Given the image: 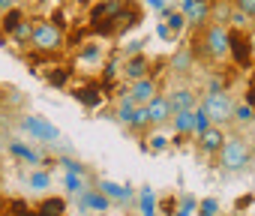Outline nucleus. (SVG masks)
<instances>
[{
    "mask_svg": "<svg viewBox=\"0 0 255 216\" xmlns=\"http://www.w3.org/2000/svg\"><path fill=\"white\" fill-rule=\"evenodd\" d=\"M198 108H201V111H207V117L213 120V126H222V123L234 120V102L225 93H207L198 102Z\"/></svg>",
    "mask_w": 255,
    "mask_h": 216,
    "instance_id": "obj_1",
    "label": "nucleus"
},
{
    "mask_svg": "<svg viewBox=\"0 0 255 216\" xmlns=\"http://www.w3.org/2000/svg\"><path fill=\"white\" fill-rule=\"evenodd\" d=\"M228 54L231 60L240 66V69H249L255 54H252V36L246 30H237V27H228Z\"/></svg>",
    "mask_w": 255,
    "mask_h": 216,
    "instance_id": "obj_2",
    "label": "nucleus"
},
{
    "mask_svg": "<svg viewBox=\"0 0 255 216\" xmlns=\"http://www.w3.org/2000/svg\"><path fill=\"white\" fill-rule=\"evenodd\" d=\"M249 147H246V141H240V138H225V144H222V150H219V165L225 168V171H240V168H246L249 165Z\"/></svg>",
    "mask_w": 255,
    "mask_h": 216,
    "instance_id": "obj_3",
    "label": "nucleus"
},
{
    "mask_svg": "<svg viewBox=\"0 0 255 216\" xmlns=\"http://www.w3.org/2000/svg\"><path fill=\"white\" fill-rule=\"evenodd\" d=\"M36 51H57L60 45H63V33H60V27L54 24V21H36V27H33V42H30Z\"/></svg>",
    "mask_w": 255,
    "mask_h": 216,
    "instance_id": "obj_4",
    "label": "nucleus"
},
{
    "mask_svg": "<svg viewBox=\"0 0 255 216\" xmlns=\"http://www.w3.org/2000/svg\"><path fill=\"white\" fill-rule=\"evenodd\" d=\"M18 129L27 132V135H33V138H39V141H57V138H60V129H57L51 120L39 117V114H24V117L18 120Z\"/></svg>",
    "mask_w": 255,
    "mask_h": 216,
    "instance_id": "obj_5",
    "label": "nucleus"
},
{
    "mask_svg": "<svg viewBox=\"0 0 255 216\" xmlns=\"http://www.w3.org/2000/svg\"><path fill=\"white\" fill-rule=\"evenodd\" d=\"M204 45H207V51H210L216 60L225 57V54H228V27H219V24L207 27V30H204Z\"/></svg>",
    "mask_w": 255,
    "mask_h": 216,
    "instance_id": "obj_6",
    "label": "nucleus"
},
{
    "mask_svg": "<svg viewBox=\"0 0 255 216\" xmlns=\"http://www.w3.org/2000/svg\"><path fill=\"white\" fill-rule=\"evenodd\" d=\"M147 111H150V123L153 126H162V123H168L171 120V105H168V96H162V93H156L150 102H147Z\"/></svg>",
    "mask_w": 255,
    "mask_h": 216,
    "instance_id": "obj_7",
    "label": "nucleus"
},
{
    "mask_svg": "<svg viewBox=\"0 0 255 216\" xmlns=\"http://www.w3.org/2000/svg\"><path fill=\"white\" fill-rule=\"evenodd\" d=\"M78 207H81V210H99V213H105V210L111 207V198H108L102 189H84V192L78 195Z\"/></svg>",
    "mask_w": 255,
    "mask_h": 216,
    "instance_id": "obj_8",
    "label": "nucleus"
},
{
    "mask_svg": "<svg viewBox=\"0 0 255 216\" xmlns=\"http://www.w3.org/2000/svg\"><path fill=\"white\" fill-rule=\"evenodd\" d=\"M168 105H171V111L177 114V111H189V108H198V99H195V93H192L189 87H177V90L168 93Z\"/></svg>",
    "mask_w": 255,
    "mask_h": 216,
    "instance_id": "obj_9",
    "label": "nucleus"
},
{
    "mask_svg": "<svg viewBox=\"0 0 255 216\" xmlns=\"http://www.w3.org/2000/svg\"><path fill=\"white\" fill-rule=\"evenodd\" d=\"M129 96H132L138 105H147V102L156 96V81L147 78V75H144V78H135V81L129 84Z\"/></svg>",
    "mask_w": 255,
    "mask_h": 216,
    "instance_id": "obj_10",
    "label": "nucleus"
},
{
    "mask_svg": "<svg viewBox=\"0 0 255 216\" xmlns=\"http://www.w3.org/2000/svg\"><path fill=\"white\" fill-rule=\"evenodd\" d=\"M150 72V57L147 54H132L129 60L123 63V75L129 78V81H135V78H144Z\"/></svg>",
    "mask_w": 255,
    "mask_h": 216,
    "instance_id": "obj_11",
    "label": "nucleus"
},
{
    "mask_svg": "<svg viewBox=\"0 0 255 216\" xmlns=\"http://www.w3.org/2000/svg\"><path fill=\"white\" fill-rule=\"evenodd\" d=\"M9 153L15 156V159H21V162H27V165H33V168H39V165H45V159H42V153L39 150H33L30 144H24V141H12L9 144Z\"/></svg>",
    "mask_w": 255,
    "mask_h": 216,
    "instance_id": "obj_12",
    "label": "nucleus"
},
{
    "mask_svg": "<svg viewBox=\"0 0 255 216\" xmlns=\"http://www.w3.org/2000/svg\"><path fill=\"white\" fill-rule=\"evenodd\" d=\"M198 144H201V150H204V153H219V150H222V144H225V132H222L219 126H210L207 132H201V135H198Z\"/></svg>",
    "mask_w": 255,
    "mask_h": 216,
    "instance_id": "obj_13",
    "label": "nucleus"
},
{
    "mask_svg": "<svg viewBox=\"0 0 255 216\" xmlns=\"http://www.w3.org/2000/svg\"><path fill=\"white\" fill-rule=\"evenodd\" d=\"M171 126H174L177 135H189V132H195V108L171 114Z\"/></svg>",
    "mask_w": 255,
    "mask_h": 216,
    "instance_id": "obj_14",
    "label": "nucleus"
},
{
    "mask_svg": "<svg viewBox=\"0 0 255 216\" xmlns=\"http://www.w3.org/2000/svg\"><path fill=\"white\" fill-rule=\"evenodd\" d=\"M210 6H213L210 0H195V3H192L183 15H186V21H189V24H195V27H198V24H204V21L210 18Z\"/></svg>",
    "mask_w": 255,
    "mask_h": 216,
    "instance_id": "obj_15",
    "label": "nucleus"
},
{
    "mask_svg": "<svg viewBox=\"0 0 255 216\" xmlns=\"http://www.w3.org/2000/svg\"><path fill=\"white\" fill-rule=\"evenodd\" d=\"M75 99H78L81 105H87V108H99V105H102V90H99L96 84H84V87L75 90Z\"/></svg>",
    "mask_w": 255,
    "mask_h": 216,
    "instance_id": "obj_16",
    "label": "nucleus"
},
{
    "mask_svg": "<svg viewBox=\"0 0 255 216\" xmlns=\"http://www.w3.org/2000/svg\"><path fill=\"white\" fill-rule=\"evenodd\" d=\"M36 213H39V216H63V213H66V201H63L60 195H48V198L39 201Z\"/></svg>",
    "mask_w": 255,
    "mask_h": 216,
    "instance_id": "obj_17",
    "label": "nucleus"
},
{
    "mask_svg": "<svg viewBox=\"0 0 255 216\" xmlns=\"http://www.w3.org/2000/svg\"><path fill=\"white\" fill-rule=\"evenodd\" d=\"M99 189L111 198V201H129L132 198V186H117L111 180H99Z\"/></svg>",
    "mask_w": 255,
    "mask_h": 216,
    "instance_id": "obj_18",
    "label": "nucleus"
},
{
    "mask_svg": "<svg viewBox=\"0 0 255 216\" xmlns=\"http://www.w3.org/2000/svg\"><path fill=\"white\" fill-rule=\"evenodd\" d=\"M27 186H30L33 192H45V189L51 186V171H48L45 165H39V168H33V174L27 177Z\"/></svg>",
    "mask_w": 255,
    "mask_h": 216,
    "instance_id": "obj_19",
    "label": "nucleus"
},
{
    "mask_svg": "<svg viewBox=\"0 0 255 216\" xmlns=\"http://www.w3.org/2000/svg\"><path fill=\"white\" fill-rule=\"evenodd\" d=\"M21 21H24V12H21V9L15 6V9L3 12V18H0V30H3L6 36H12V30H15V27H18Z\"/></svg>",
    "mask_w": 255,
    "mask_h": 216,
    "instance_id": "obj_20",
    "label": "nucleus"
},
{
    "mask_svg": "<svg viewBox=\"0 0 255 216\" xmlns=\"http://www.w3.org/2000/svg\"><path fill=\"white\" fill-rule=\"evenodd\" d=\"M66 81H69V69L66 66H57V69H48L45 72V84L48 87H57L60 90V87H66Z\"/></svg>",
    "mask_w": 255,
    "mask_h": 216,
    "instance_id": "obj_21",
    "label": "nucleus"
},
{
    "mask_svg": "<svg viewBox=\"0 0 255 216\" xmlns=\"http://www.w3.org/2000/svg\"><path fill=\"white\" fill-rule=\"evenodd\" d=\"M33 27H36V24H30V21L24 18V21H21L15 30H12V39H15L18 45H27V42H33Z\"/></svg>",
    "mask_w": 255,
    "mask_h": 216,
    "instance_id": "obj_22",
    "label": "nucleus"
},
{
    "mask_svg": "<svg viewBox=\"0 0 255 216\" xmlns=\"http://www.w3.org/2000/svg\"><path fill=\"white\" fill-rule=\"evenodd\" d=\"M138 207H141V216H156V198H153V189H150V186L141 189V201H138Z\"/></svg>",
    "mask_w": 255,
    "mask_h": 216,
    "instance_id": "obj_23",
    "label": "nucleus"
},
{
    "mask_svg": "<svg viewBox=\"0 0 255 216\" xmlns=\"http://www.w3.org/2000/svg\"><path fill=\"white\" fill-rule=\"evenodd\" d=\"M132 129H144L150 126V111H147V105H135V111H132Z\"/></svg>",
    "mask_w": 255,
    "mask_h": 216,
    "instance_id": "obj_24",
    "label": "nucleus"
},
{
    "mask_svg": "<svg viewBox=\"0 0 255 216\" xmlns=\"http://www.w3.org/2000/svg\"><path fill=\"white\" fill-rule=\"evenodd\" d=\"M174 72H189L192 69V57H189V51H177L174 57H171V63H168Z\"/></svg>",
    "mask_w": 255,
    "mask_h": 216,
    "instance_id": "obj_25",
    "label": "nucleus"
},
{
    "mask_svg": "<svg viewBox=\"0 0 255 216\" xmlns=\"http://www.w3.org/2000/svg\"><path fill=\"white\" fill-rule=\"evenodd\" d=\"M234 120H240V123H249V120H255V108H252L249 102H243V105H234Z\"/></svg>",
    "mask_w": 255,
    "mask_h": 216,
    "instance_id": "obj_26",
    "label": "nucleus"
},
{
    "mask_svg": "<svg viewBox=\"0 0 255 216\" xmlns=\"http://www.w3.org/2000/svg\"><path fill=\"white\" fill-rule=\"evenodd\" d=\"M63 180H66V189H69V192H75V195H81V192H84V180H81V174H78V171H66V177H63Z\"/></svg>",
    "mask_w": 255,
    "mask_h": 216,
    "instance_id": "obj_27",
    "label": "nucleus"
},
{
    "mask_svg": "<svg viewBox=\"0 0 255 216\" xmlns=\"http://www.w3.org/2000/svg\"><path fill=\"white\" fill-rule=\"evenodd\" d=\"M195 210H198V201H195L192 195H186V198L177 201V213H174V216H192Z\"/></svg>",
    "mask_w": 255,
    "mask_h": 216,
    "instance_id": "obj_28",
    "label": "nucleus"
},
{
    "mask_svg": "<svg viewBox=\"0 0 255 216\" xmlns=\"http://www.w3.org/2000/svg\"><path fill=\"white\" fill-rule=\"evenodd\" d=\"M213 126V120L207 117V111H201V108H195V135H201V132H207Z\"/></svg>",
    "mask_w": 255,
    "mask_h": 216,
    "instance_id": "obj_29",
    "label": "nucleus"
},
{
    "mask_svg": "<svg viewBox=\"0 0 255 216\" xmlns=\"http://www.w3.org/2000/svg\"><path fill=\"white\" fill-rule=\"evenodd\" d=\"M165 15H168V30L171 33H180L186 27V15L183 12H165Z\"/></svg>",
    "mask_w": 255,
    "mask_h": 216,
    "instance_id": "obj_30",
    "label": "nucleus"
},
{
    "mask_svg": "<svg viewBox=\"0 0 255 216\" xmlns=\"http://www.w3.org/2000/svg\"><path fill=\"white\" fill-rule=\"evenodd\" d=\"M198 213H201V216H219V201H216V198L198 201Z\"/></svg>",
    "mask_w": 255,
    "mask_h": 216,
    "instance_id": "obj_31",
    "label": "nucleus"
},
{
    "mask_svg": "<svg viewBox=\"0 0 255 216\" xmlns=\"http://www.w3.org/2000/svg\"><path fill=\"white\" fill-rule=\"evenodd\" d=\"M249 21H252V15H249V12H240V9H237V12L231 15V27H237V30H246V27H249Z\"/></svg>",
    "mask_w": 255,
    "mask_h": 216,
    "instance_id": "obj_32",
    "label": "nucleus"
},
{
    "mask_svg": "<svg viewBox=\"0 0 255 216\" xmlns=\"http://www.w3.org/2000/svg\"><path fill=\"white\" fill-rule=\"evenodd\" d=\"M159 210H162L165 216H174V213H177V198H165V201H159Z\"/></svg>",
    "mask_w": 255,
    "mask_h": 216,
    "instance_id": "obj_33",
    "label": "nucleus"
},
{
    "mask_svg": "<svg viewBox=\"0 0 255 216\" xmlns=\"http://www.w3.org/2000/svg\"><path fill=\"white\" fill-rule=\"evenodd\" d=\"M60 165H63L66 171H78V174H84V165H81V162H75V159H69V156H63V159H60Z\"/></svg>",
    "mask_w": 255,
    "mask_h": 216,
    "instance_id": "obj_34",
    "label": "nucleus"
},
{
    "mask_svg": "<svg viewBox=\"0 0 255 216\" xmlns=\"http://www.w3.org/2000/svg\"><path fill=\"white\" fill-rule=\"evenodd\" d=\"M237 9L252 15V12H255V0H237Z\"/></svg>",
    "mask_w": 255,
    "mask_h": 216,
    "instance_id": "obj_35",
    "label": "nucleus"
},
{
    "mask_svg": "<svg viewBox=\"0 0 255 216\" xmlns=\"http://www.w3.org/2000/svg\"><path fill=\"white\" fill-rule=\"evenodd\" d=\"M207 93H222V78H210L207 81Z\"/></svg>",
    "mask_w": 255,
    "mask_h": 216,
    "instance_id": "obj_36",
    "label": "nucleus"
},
{
    "mask_svg": "<svg viewBox=\"0 0 255 216\" xmlns=\"http://www.w3.org/2000/svg\"><path fill=\"white\" fill-rule=\"evenodd\" d=\"M252 201H255V195H252V192H246L243 198H237V210H246V207H249Z\"/></svg>",
    "mask_w": 255,
    "mask_h": 216,
    "instance_id": "obj_37",
    "label": "nucleus"
},
{
    "mask_svg": "<svg viewBox=\"0 0 255 216\" xmlns=\"http://www.w3.org/2000/svg\"><path fill=\"white\" fill-rule=\"evenodd\" d=\"M165 144H168V141H165V135H153V138H150V147H153V150H162Z\"/></svg>",
    "mask_w": 255,
    "mask_h": 216,
    "instance_id": "obj_38",
    "label": "nucleus"
},
{
    "mask_svg": "<svg viewBox=\"0 0 255 216\" xmlns=\"http://www.w3.org/2000/svg\"><path fill=\"white\" fill-rule=\"evenodd\" d=\"M15 9V0H0V12H9Z\"/></svg>",
    "mask_w": 255,
    "mask_h": 216,
    "instance_id": "obj_39",
    "label": "nucleus"
},
{
    "mask_svg": "<svg viewBox=\"0 0 255 216\" xmlns=\"http://www.w3.org/2000/svg\"><path fill=\"white\" fill-rule=\"evenodd\" d=\"M156 33H159L162 39H171V30H168V24H159V27H156Z\"/></svg>",
    "mask_w": 255,
    "mask_h": 216,
    "instance_id": "obj_40",
    "label": "nucleus"
},
{
    "mask_svg": "<svg viewBox=\"0 0 255 216\" xmlns=\"http://www.w3.org/2000/svg\"><path fill=\"white\" fill-rule=\"evenodd\" d=\"M249 36H252V54H255V33H249Z\"/></svg>",
    "mask_w": 255,
    "mask_h": 216,
    "instance_id": "obj_41",
    "label": "nucleus"
},
{
    "mask_svg": "<svg viewBox=\"0 0 255 216\" xmlns=\"http://www.w3.org/2000/svg\"><path fill=\"white\" fill-rule=\"evenodd\" d=\"M252 24H255V12H252Z\"/></svg>",
    "mask_w": 255,
    "mask_h": 216,
    "instance_id": "obj_42",
    "label": "nucleus"
},
{
    "mask_svg": "<svg viewBox=\"0 0 255 216\" xmlns=\"http://www.w3.org/2000/svg\"><path fill=\"white\" fill-rule=\"evenodd\" d=\"M210 3H213V0H210Z\"/></svg>",
    "mask_w": 255,
    "mask_h": 216,
    "instance_id": "obj_43",
    "label": "nucleus"
}]
</instances>
